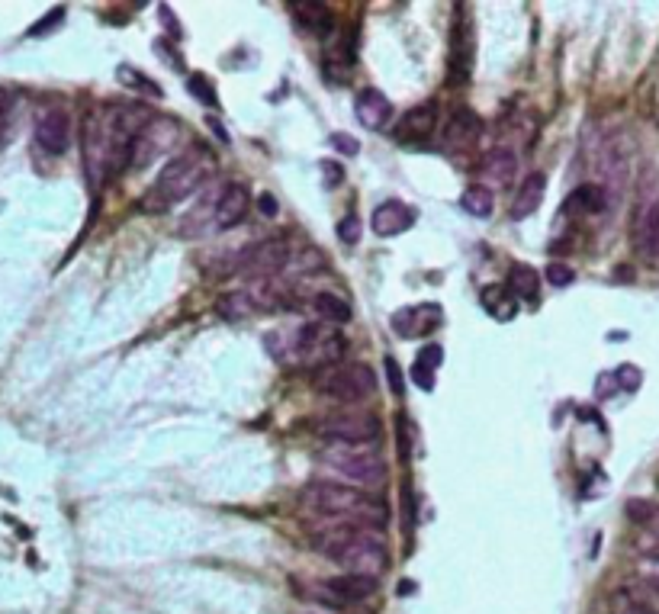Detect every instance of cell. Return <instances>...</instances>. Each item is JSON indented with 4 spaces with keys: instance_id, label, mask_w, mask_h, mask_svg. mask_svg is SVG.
<instances>
[{
    "instance_id": "34",
    "label": "cell",
    "mask_w": 659,
    "mask_h": 614,
    "mask_svg": "<svg viewBox=\"0 0 659 614\" xmlns=\"http://www.w3.org/2000/svg\"><path fill=\"white\" fill-rule=\"evenodd\" d=\"M608 614H647V611L637 608L631 598H627V595L618 589V592L611 595V602H608Z\"/></svg>"
},
{
    "instance_id": "22",
    "label": "cell",
    "mask_w": 659,
    "mask_h": 614,
    "mask_svg": "<svg viewBox=\"0 0 659 614\" xmlns=\"http://www.w3.org/2000/svg\"><path fill=\"white\" fill-rule=\"evenodd\" d=\"M608 206V193L602 184H582L576 187L573 193H569V200L563 203V213L566 216H595L602 213V209Z\"/></svg>"
},
{
    "instance_id": "16",
    "label": "cell",
    "mask_w": 659,
    "mask_h": 614,
    "mask_svg": "<svg viewBox=\"0 0 659 614\" xmlns=\"http://www.w3.org/2000/svg\"><path fill=\"white\" fill-rule=\"evenodd\" d=\"M634 251L647 261L659 258V193L640 206L634 219Z\"/></svg>"
},
{
    "instance_id": "39",
    "label": "cell",
    "mask_w": 659,
    "mask_h": 614,
    "mask_svg": "<svg viewBox=\"0 0 659 614\" xmlns=\"http://www.w3.org/2000/svg\"><path fill=\"white\" fill-rule=\"evenodd\" d=\"M261 209H264L267 216H274V200H271V197H261Z\"/></svg>"
},
{
    "instance_id": "18",
    "label": "cell",
    "mask_w": 659,
    "mask_h": 614,
    "mask_svg": "<svg viewBox=\"0 0 659 614\" xmlns=\"http://www.w3.org/2000/svg\"><path fill=\"white\" fill-rule=\"evenodd\" d=\"M322 589H325V602H332V605H354V602H364V598L373 595V589H377V579H364V576L344 573L338 579H325Z\"/></svg>"
},
{
    "instance_id": "19",
    "label": "cell",
    "mask_w": 659,
    "mask_h": 614,
    "mask_svg": "<svg viewBox=\"0 0 659 614\" xmlns=\"http://www.w3.org/2000/svg\"><path fill=\"white\" fill-rule=\"evenodd\" d=\"M354 113L361 119V126L380 132L383 126H389V119H393V103H389V97L377 91V87H364L354 100Z\"/></svg>"
},
{
    "instance_id": "2",
    "label": "cell",
    "mask_w": 659,
    "mask_h": 614,
    "mask_svg": "<svg viewBox=\"0 0 659 614\" xmlns=\"http://www.w3.org/2000/svg\"><path fill=\"white\" fill-rule=\"evenodd\" d=\"M216 177V155L209 145H187L184 152H177L164 171L155 177L152 190L142 197L145 213H168L177 203L193 197L200 187H206Z\"/></svg>"
},
{
    "instance_id": "20",
    "label": "cell",
    "mask_w": 659,
    "mask_h": 614,
    "mask_svg": "<svg viewBox=\"0 0 659 614\" xmlns=\"http://www.w3.org/2000/svg\"><path fill=\"white\" fill-rule=\"evenodd\" d=\"M544 197H547V174H544V171H534V174H528V177H524V181L518 184L515 197H512V209H508V213H512L515 222L528 219V216L537 213V209H541Z\"/></svg>"
},
{
    "instance_id": "14",
    "label": "cell",
    "mask_w": 659,
    "mask_h": 614,
    "mask_svg": "<svg viewBox=\"0 0 659 614\" xmlns=\"http://www.w3.org/2000/svg\"><path fill=\"white\" fill-rule=\"evenodd\" d=\"M444 312L438 303H415V306H406L399 309L393 316V332L399 338H422L428 332H434V328L441 325Z\"/></svg>"
},
{
    "instance_id": "33",
    "label": "cell",
    "mask_w": 659,
    "mask_h": 614,
    "mask_svg": "<svg viewBox=\"0 0 659 614\" xmlns=\"http://www.w3.org/2000/svg\"><path fill=\"white\" fill-rule=\"evenodd\" d=\"M338 238H341L344 245H354L357 238H361V219H357V216H344L338 222Z\"/></svg>"
},
{
    "instance_id": "36",
    "label": "cell",
    "mask_w": 659,
    "mask_h": 614,
    "mask_svg": "<svg viewBox=\"0 0 659 614\" xmlns=\"http://www.w3.org/2000/svg\"><path fill=\"white\" fill-rule=\"evenodd\" d=\"M332 145L338 148L341 155H357V152H361V142L351 139V136H344V132H335V136H332Z\"/></svg>"
},
{
    "instance_id": "24",
    "label": "cell",
    "mask_w": 659,
    "mask_h": 614,
    "mask_svg": "<svg viewBox=\"0 0 659 614\" xmlns=\"http://www.w3.org/2000/svg\"><path fill=\"white\" fill-rule=\"evenodd\" d=\"M483 309L489 312L492 319H499V322H508V319H515V312H518V296L508 290V283H492V287H486L483 290Z\"/></svg>"
},
{
    "instance_id": "38",
    "label": "cell",
    "mask_w": 659,
    "mask_h": 614,
    "mask_svg": "<svg viewBox=\"0 0 659 614\" xmlns=\"http://www.w3.org/2000/svg\"><path fill=\"white\" fill-rule=\"evenodd\" d=\"M637 547H640L643 557H659V537H650V534H647Z\"/></svg>"
},
{
    "instance_id": "10",
    "label": "cell",
    "mask_w": 659,
    "mask_h": 614,
    "mask_svg": "<svg viewBox=\"0 0 659 614\" xmlns=\"http://www.w3.org/2000/svg\"><path fill=\"white\" fill-rule=\"evenodd\" d=\"M181 123L168 116H152L145 123V129L139 132V142H136V152H132V164L129 168H148L152 161H158L161 155H168L177 148V139H181Z\"/></svg>"
},
{
    "instance_id": "27",
    "label": "cell",
    "mask_w": 659,
    "mask_h": 614,
    "mask_svg": "<svg viewBox=\"0 0 659 614\" xmlns=\"http://www.w3.org/2000/svg\"><path fill=\"white\" fill-rule=\"evenodd\" d=\"M492 206H496V197H492V187H486V184H470L460 193V209L476 219L492 216Z\"/></svg>"
},
{
    "instance_id": "8",
    "label": "cell",
    "mask_w": 659,
    "mask_h": 614,
    "mask_svg": "<svg viewBox=\"0 0 659 614\" xmlns=\"http://www.w3.org/2000/svg\"><path fill=\"white\" fill-rule=\"evenodd\" d=\"M316 434H322L328 444H377L383 425H380V418L367 409L341 406L319 418Z\"/></svg>"
},
{
    "instance_id": "7",
    "label": "cell",
    "mask_w": 659,
    "mask_h": 614,
    "mask_svg": "<svg viewBox=\"0 0 659 614\" xmlns=\"http://www.w3.org/2000/svg\"><path fill=\"white\" fill-rule=\"evenodd\" d=\"M322 463L351 486H380L386 483V463L373 451V444H325Z\"/></svg>"
},
{
    "instance_id": "12",
    "label": "cell",
    "mask_w": 659,
    "mask_h": 614,
    "mask_svg": "<svg viewBox=\"0 0 659 614\" xmlns=\"http://www.w3.org/2000/svg\"><path fill=\"white\" fill-rule=\"evenodd\" d=\"M483 139V119L473 110H454L441 126V148L447 155H467Z\"/></svg>"
},
{
    "instance_id": "30",
    "label": "cell",
    "mask_w": 659,
    "mask_h": 614,
    "mask_svg": "<svg viewBox=\"0 0 659 614\" xmlns=\"http://www.w3.org/2000/svg\"><path fill=\"white\" fill-rule=\"evenodd\" d=\"M441 364V348L438 344H428V348L418 354V361L412 364V380L422 386V389H431L434 386V370Z\"/></svg>"
},
{
    "instance_id": "25",
    "label": "cell",
    "mask_w": 659,
    "mask_h": 614,
    "mask_svg": "<svg viewBox=\"0 0 659 614\" xmlns=\"http://www.w3.org/2000/svg\"><path fill=\"white\" fill-rule=\"evenodd\" d=\"M508 290L518 296V303H537L541 299V280H537V271L528 264H512L508 267Z\"/></svg>"
},
{
    "instance_id": "26",
    "label": "cell",
    "mask_w": 659,
    "mask_h": 614,
    "mask_svg": "<svg viewBox=\"0 0 659 614\" xmlns=\"http://www.w3.org/2000/svg\"><path fill=\"white\" fill-rule=\"evenodd\" d=\"M290 10H293V17L299 20V26H303L306 33H312V36L332 33L335 20H332V10H328L325 4H293Z\"/></svg>"
},
{
    "instance_id": "5",
    "label": "cell",
    "mask_w": 659,
    "mask_h": 614,
    "mask_svg": "<svg viewBox=\"0 0 659 614\" xmlns=\"http://www.w3.org/2000/svg\"><path fill=\"white\" fill-rule=\"evenodd\" d=\"M344 348L348 341L338 332V325H325V322H306L299 325L296 332H290L283 338L280 351H277V361H287V357H296L299 364L312 367V373L328 367V364H338L344 357Z\"/></svg>"
},
{
    "instance_id": "37",
    "label": "cell",
    "mask_w": 659,
    "mask_h": 614,
    "mask_svg": "<svg viewBox=\"0 0 659 614\" xmlns=\"http://www.w3.org/2000/svg\"><path fill=\"white\" fill-rule=\"evenodd\" d=\"M190 91L197 94L200 100L206 97V103H209V107H216V91H213V87H209L206 81H200V78H190Z\"/></svg>"
},
{
    "instance_id": "11",
    "label": "cell",
    "mask_w": 659,
    "mask_h": 614,
    "mask_svg": "<svg viewBox=\"0 0 659 614\" xmlns=\"http://www.w3.org/2000/svg\"><path fill=\"white\" fill-rule=\"evenodd\" d=\"M33 139L39 145V152L62 158L71 145V113L65 107H46L36 119Z\"/></svg>"
},
{
    "instance_id": "13",
    "label": "cell",
    "mask_w": 659,
    "mask_h": 614,
    "mask_svg": "<svg viewBox=\"0 0 659 614\" xmlns=\"http://www.w3.org/2000/svg\"><path fill=\"white\" fill-rule=\"evenodd\" d=\"M251 213V190L238 181H229L216 193V209H213V229L226 232V229H235L242 226Z\"/></svg>"
},
{
    "instance_id": "21",
    "label": "cell",
    "mask_w": 659,
    "mask_h": 614,
    "mask_svg": "<svg viewBox=\"0 0 659 614\" xmlns=\"http://www.w3.org/2000/svg\"><path fill=\"white\" fill-rule=\"evenodd\" d=\"M518 174V152L508 145H492L486 158H483V177L492 187H505L512 184V177Z\"/></svg>"
},
{
    "instance_id": "32",
    "label": "cell",
    "mask_w": 659,
    "mask_h": 614,
    "mask_svg": "<svg viewBox=\"0 0 659 614\" xmlns=\"http://www.w3.org/2000/svg\"><path fill=\"white\" fill-rule=\"evenodd\" d=\"M10 119H13V100L4 87H0V145H4L10 136Z\"/></svg>"
},
{
    "instance_id": "3",
    "label": "cell",
    "mask_w": 659,
    "mask_h": 614,
    "mask_svg": "<svg viewBox=\"0 0 659 614\" xmlns=\"http://www.w3.org/2000/svg\"><path fill=\"white\" fill-rule=\"evenodd\" d=\"M303 502L316 515L332 518L335 524H357V528H377L380 531L389 521V508L377 492L361 489V486L332 483V479H322V483L306 486Z\"/></svg>"
},
{
    "instance_id": "17",
    "label": "cell",
    "mask_w": 659,
    "mask_h": 614,
    "mask_svg": "<svg viewBox=\"0 0 659 614\" xmlns=\"http://www.w3.org/2000/svg\"><path fill=\"white\" fill-rule=\"evenodd\" d=\"M412 222H415V209H409L402 200H386L370 216V226L380 238H396L406 229H412Z\"/></svg>"
},
{
    "instance_id": "31",
    "label": "cell",
    "mask_w": 659,
    "mask_h": 614,
    "mask_svg": "<svg viewBox=\"0 0 659 614\" xmlns=\"http://www.w3.org/2000/svg\"><path fill=\"white\" fill-rule=\"evenodd\" d=\"M544 277L553 283V287H569V283L576 280V271L569 264H560V261H553V264H547V271H544Z\"/></svg>"
},
{
    "instance_id": "23",
    "label": "cell",
    "mask_w": 659,
    "mask_h": 614,
    "mask_svg": "<svg viewBox=\"0 0 659 614\" xmlns=\"http://www.w3.org/2000/svg\"><path fill=\"white\" fill-rule=\"evenodd\" d=\"M309 309H312V316H316L319 322H325V325H344V322H351V316H354L348 299H341V296L328 293V290L312 293Z\"/></svg>"
},
{
    "instance_id": "1",
    "label": "cell",
    "mask_w": 659,
    "mask_h": 614,
    "mask_svg": "<svg viewBox=\"0 0 659 614\" xmlns=\"http://www.w3.org/2000/svg\"><path fill=\"white\" fill-rule=\"evenodd\" d=\"M148 119L152 116L142 107H126V103H110V107H97L87 113L81 129V148H84V171L91 187L129 168L139 132L145 129Z\"/></svg>"
},
{
    "instance_id": "29",
    "label": "cell",
    "mask_w": 659,
    "mask_h": 614,
    "mask_svg": "<svg viewBox=\"0 0 659 614\" xmlns=\"http://www.w3.org/2000/svg\"><path fill=\"white\" fill-rule=\"evenodd\" d=\"M624 508H627V518H631L634 524H640V531H643V534L659 537V502H650V499H631Z\"/></svg>"
},
{
    "instance_id": "9",
    "label": "cell",
    "mask_w": 659,
    "mask_h": 614,
    "mask_svg": "<svg viewBox=\"0 0 659 614\" xmlns=\"http://www.w3.org/2000/svg\"><path fill=\"white\" fill-rule=\"evenodd\" d=\"M293 261V251H290V242L287 238H264V242L251 245L238 264L232 267L235 274H242L248 283L254 280H274L280 277V271H287Z\"/></svg>"
},
{
    "instance_id": "15",
    "label": "cell",
    "mask_w": 659,
    "mask_h": 614,
    "mask_svg": "<svg viewBox=\"0 0 659 614\" xmlns=\"http://www.w3.org/2000/svg\"><path fill=\"white\" fill-rule=\"evenodd\" d=\"M434 126H438V103L425 100V103H418V107H412L406 116L399 119L396 136H399V142L425 145L434 136Z\"/></svg>"
},
{
    "instance_id": "35",
    "label": "cell",
    "mask_w": 659,
    "mask_h": 614,
    "mask_svg": "<svg viewBox=\"0 0 659 614\" xmlns=\"http://www.w3.org/2000/svg\"><path fill=\"white\" fill-rule=\"evenodd\" d=\"M634 576H640V579H647V582H653V586L659 589V557H643L640 560V566H637V573Z\"/></svg>"
},
{
    "instance_id": "28",
    "label": "cell",
    "mask_w": 659,
    "mask_h": 614,
    "mask_svg": "<svg viewBox=\"0 0 659 614\" xmlns=\"http://www.w3.org/2000/svg\"><path fill=\"white\" fill-rule=\"evenodd\" d=\"M621 592L631 598L637 608L647 611V614H659V589L653 586V582L640 579V576H631V579H627L624 586H621Z\"/></svg>"
},
{
    "instance_id": "4",
    "label": "cell",
    "mask_w": 659,
    "mask_h": 614,
    "mask_svg": "<svg viewBox=\"0 0 659 614\" xmlns=\"http://www.w3.org/2000/svg\"><path fill=\"white\" fill-rule=\"evenodd\" d=\"M319 553H325L328 560H335L344 573L351 576H364V579H377L386 563L389 553L377 528H357V524H332V528L319 531L316 537Z\"/></svg>"
},
{
    "instance_id": "6",
    "label": "cell",
    "mask_w": 659,
    "mask_h": 614,
    "mask_svg": "<svg viewBox=\"0 0 659 614\" xmlns=\"http://www.w3.org/2000/svg\"><path fill=\"white\" fill-rule=\"evenodd\" d=\"M377 383V373L357 361H338L312 373L316 393L338 402V406H361L377 393Z\"/></svg>"
}]
</instances>
